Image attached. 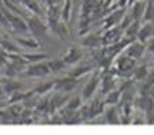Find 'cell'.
Instances as JSON below:
<instances>
[{"mask_svg":"<svg viewBox=\"0 0 154 135\" xmlns=\"http://www.w3.org/2000/svg\"><path fill=\"white\" fill-rule=\"evenodd\" d=\"M26 23H27V28L29 32L33 34L34 37H47V33H49V27L47 24H44L42 22V19H38L37 16H29L26 19Z\"/></svg>","mask_w":154,"mask_h":135,"instance_id":"1","label":"cell"},{"mask_svg":"<svg viewBox=\"0 0 154 135\" xmlns=\"http://www.w3.org/2000/svg\"><path fill=\"white\" fill-rule=\"evenodd\" d=\"M23 74L27 77H32V78H43V77H47L50 74L49 65L46 61H37V63H30L27 64L26 70L23 71Z\"/></svg>","mask_w":154,"mask_h":135,"instance_id":"2","label":"cell"},{"mask_svg":"<svg viewBox=\"0 0 154 135\" xmlns=\"http://www.w3.org/2000/svg\"><path fill=\"white\" fill-rule=\"evenodd\" d=\"M100 78H101V74H100L99 71H96V73L91 71V77L88 78V81L83 87V91H82L83 101H88V100H91L94 97L96 90H97V87L100 84Z\"/></svg>","mask_w":154,"mask_h":135,"instance_id":"3","label":"cell"},{"mask_svg":"<svg viewBox=\"0 0 154 135\" xmlns=\"http://www.w3.org/2000/svg\"><path fill=\"white\" fill-rule=\"evenodd\" d=\"M116 57H117V58L114 60V67L119 74H126L127 76L130 71H133L136 68V61H137V60L128 57V56H126L124 53L121 54V56L117 54Z\"/></svg>","mask_w":154,"mask_h":135,"instance_id":"4","label":"cell"},{"mask_svg":"<svg viewBox=\"0 0 154 135\" xmlns=\"http://www.w3.org/2000/svg\"><path fill=\"white\" fill-rule=\"evenodd\" d=\"M124 36V32L123 28H120L119 26H113L106 28L104 33L101 34V40H103V47L104 46H111V44L119 43Z\"/></svg>","mask_w":154,"mask_h":135,"instance_id":"5","label":"cell"},{"mask_svg":"<svg viewBox=\"0 0 154 135\" xmlns=\"http://www.w3.org/2000/svg\"><path fill=\"white\" fill-rule=\"evenodd\" d=\"M123 53L126 54V56H128V57L134 58V60L141 58L143 54L146 53V43H141V41H138L137 38H136V40L130 41V43L124 47Z\"/></svg>","mask_w":154,"mask_h":135,"instance_id":"6","label":"cell"},{"mask_svg":"<svg viewBox=\"0 0 154 135\" xmlns=\"http://www.w3.org/2000/svg\"><path fill=\"white\" fill-rule=\"evenodd\" d=\"M47 27L51 33H54L57 37L60 38H69V30H67V23L63 19L59 20H47Z\"/></svg>","mask_w":154,"mask_h":135,"instance_id":"7","label":"cell"},{"mask_svg":"<svg viewBox=\"0 0 154 135\" xmlns=\"http://www.w3.org/2000/svg\"><path fill=\"white\" fill-rule=\"evenodd\" d=\"M77 84H79V78H74V77L69 76V77L61 78V80H56L53 90L57 92H70L76 88Z\"/></svg>","mask_w":154,"mask_h":135,"instance_id":"8","label":"cell"},{"mask_svg":"<svg viewBox=\"0 0 154 135\" xmlns=\"http://www.w3.org/2000/svg\"><path fill=\"white\" fill-rule=\"evenodd\" d=\"M5 13H6V17H7V22H9V27H10V28H13L14 32H17V33H26L29 30L26 20H23L20 16L13 14L11 11H7V10H5Z\"/></svg>","mask_w":154,"mask_h":135,"instance_id":"9","label":"cell"},{"mask_svg":"<svg viewBox=\"0 0 154 135\" xmlns=\"http://www.w3.org/2000/svg\"><path fill=\"white\" fill-rule=\"evenodd\" d=\"M24 86H23V82L17 80H13V77H6L2 80V90L5 92L7 97H10L11 94H14L17 91H22Z\"/></svg>","mask_w":154,"mask_h":135,"instance_id":"10","label":"cell"},{"mask_svg":"<svg viewBox=\"0 0 154 135\" xmlns=\"http://www.w3.org/2000/svg\"><path fill=\"white\" fill-rule=\"evenodd\" d=\"M126 11V9L124 7H119L117 6V9L116 10H113L111 13H109L107 16H106L104 19V27L103 28H109V27H113V26H119L121 22V19H123V16L126 14L124 13Z\"/></svg>","mask_w":154,"mask_h":135,"instance_id":"11","label":"cell"},{"mask_svg":"<svg viewBox=\"0 0 154 135\" xmlns=\"http://www.w3.org/2000/svg\"><path fill=\"white\" fill-rule=\"evenodd\" d=\"M100 92L101 94H107L109 91L117 88V82H116V77L113 73H107V74H101L100 78Z\"/></svg>","mask_w":154,"mask_h":135,"instance_id":"12","label":"cell"},{"mask_svg":"<svg viewBox=\"0 0 154 135\" xmlns=\"http://www.w3.org/2000/svg\"><path fill=\"white\" fill-rule=\"evenodd\" d=\"M61 58H63V61H64L67 65L77 64V63L83 58V50L80 49V47H70V49L64 53V56H63Z\"/></svg>","mask_w":154,"mask_h":135,"instance_id":"13","label":"cell"},{"mask_svg":"<svg viewBox=\"0 0 154 135\" xmlns=\"http://www.w3.org/2000/svg\"><path fill=\"white\" fill-rule=\"evenodd\" d=\"M154 37V23L146 22L143 26H140V30L137 33V40L141 43H147L150 38Z\"/></svg>","mask_w":154,"mask_h":135,"instance_id":"14","label":"cell"},{"mask_svg":"<svg viewBox=\"0 0 154 135\" xmlns=\"http://www.w3.org/2000/svg\"><path fill=\"white\" fill-rule=\"evenodd\" d=\"M82 46L83 47H87V49H101V47H103L101 36H100V34H96V33L87 34V36L82 40Z\"/></svg>","mask_w":154,"mask_h":135,"instance_id":"15","label":"cell"},{"mask_svg":"<svg viewBox=\"0 0 154 135\" xmlns=\"http://www.w3.org/2000/svg\"><path fill=\"white\" fill-rule=\"evenodd\" d=\"M104 118H106V122L107 124H120V112L116 105H109V107L104 108Z\"/></svg>","mask_w":154,"mask_h":135,"instance_id":"16","label":"cell"},{"mask_svg":"<svg viewBox=\"0 0 154 135\" xmlns=\"http://www.w3.org/2000/svg\"><path fill=\"white\" fill-rule=\"evenodd\" d=\"M16 44L19 47L27 50L40 49V41L36 37H16Z\"/></svg>","mask_w":154,"mask_h":135,"instance_id":"17","label":"cell"},{"mask_svg":"<svg viewBox=\"0 0 154 135\" xmlns=\"http://www.w3.org/2000/svg\"><path fill=\"white\" fill-rule=\"evenodd\" d=\"M67 100H69V95H66V92L53 95L51 100H49V111H59V110H61V107H64Z\"/></svg>","mask_w":154,"mask_h":135,"instance_id":"18","label":"cell"},{"mask_svg":"<svg viewBox=\"0 0 154 135\" xmlns=\"http://www.w3.org/2000/svg\"><path fill=\"white\" fill-rule=\"evenodd\" d=\"M131 9H130V16H131L133 20H141L143 19V13H144V6H146V2L143 0H137V2H133Z\"/></svg>","mask_w":154,"mask_h":135,"instance_id":"19","label":"cell"},{"mask_svg":"<svg viewBox=\"0 0 154 135\" xmlns=\"http://www.w3.org/2000/svg\"><path fill=\"white\" fill-rule=\"evenodd\" d=\"M141 26V20H133L128 26L124 28V37L130 38V40H136L137 38V33Z\"/></svg>","mask_w":154,"mask_h":135,"instance_id":"20","label":"cell"},{"mask_svg":"<svg viewBox=\"0 0 154 135\" xmlns=\"http://www.w3.org/2000/svg\"><path fill=\"white\" fill-rule=\"evenodd\" d=\"M93 71V65L90 64H86V65H79V67H76V68H73L70 73H69V76L74 77V78H82V77H84L86 74H88V73H91Z\"/></svg>","mask_w":154,"mask_h":135,"instance_id":"21","label":"cell"},{"mask_svg":"<svg viewBox=\"0 0 154 135\" xmlns=\"http://www.w3.org/2000/svg\"><path fill=\"white\" fill-rule=\"evenodd\" d=\"M120 98H121V91L119 88H114V90L107 92V95L104 98V104L106 105H117L120 103Z\"/></svg>","mask_w":154,"mask_h":135,"instance_id":"22","label":"cell"},{"mask_svg":"<svg viewBox=\"0 0 154 135\" xmlns=\"http://www.w3.org/2000/svg\"><path fill=\"white\" fill-rule=\"evenodd\" d=\"M149 65L143 64L136 67V70H133V80L136 81H146L147 76H149Z\"/></svg>","mask_w":154,"mask_h":135,"instance_id":"23","label":"cell"},{"mask_svg":"<svg viewBox=\"0 0 154 135\" xmlns=\"http://www.w3.org/2000/svg\"><path fill=\"white\" fill-rule=\"evenodd\" d=\"M47 65H49L50 73H60V71L66 70L67 64L63 61V58H53L47 61Z\"/></svg>","mask_w":154,"mask_h":135,"instance_id":"24","label":"cell"},{"mask_svg":"<svg viewBox=\"0 0 154 135\" xmlns=\"http://www.w3.org/2000/svg\"><path fill=\"white\" fill-rule=\"evenodd\" d=\"M141 20H144V22H153L154 20V0H147L146 2Z\"/></svg>","mask_w":154,"mask_h":135,"instance_id":"25","label":"cell"},{"mask_svg":"<svg viewBox=\"0 0 154 135\" xmlns=\"http://www.w3.org/2000/svg\"><path fill=\"white\" fill-rule=\"evenodd\" d=\"M82 105H83L82 97H69V100L64 104V108L69 110V111H77V110H80Z\"/></svg>","mask_w":154,"mask_h":135,"instance_id":"26","label":"cell"},{"mask_svg":"<svg viewBox=\"0 0 154 135\" xmlns=\"http://www.w3.org/2000/svg\"><path fill=\"white\" fill-rule=\"evenodd\" d=\"M72 9H73V2L72 0H64L61 4V19L66 23L70 22L72 17Z\"/></svg>","mask_w":154,"mask_h":135,"instance_id":"27","label":"cell"},{"mask_svg":"<svg viewBox=\"0 0 154 135\" xmlns=\"http://www.w3.org/2000/svg\"><path fill=\"white\" fill-rule=\"evenodd\" d=\"M22 56L27 63H37V61H43V60L49 58V54L46 53H24Z\"/></svg>","mask_w":154,"mask_h":135,"instance_id":"28","label":"cell"},{"mask_svg":"<svg viewBox=\"0 0 154 135\" xmlns=\"http://www.w3.org/2000/svg\"><path fill=\"white\" fill-rule=\"evenodd\" d=\"M54 88V81L53 82H43V84H40L38 87H36L33 90L34 94H38V95H43V94H47L50 92V90H53Z\"/></svg>","mask_w":154,"mask_h":135,"instance_id":"29","label":"cell"},{"mask_svg":"<svg viewBox=\"0 0 154 135\" xmlns=\"http://www.w3.org/2000/svg\"><path fill=\"white\" fill-rule=\"evenodd\" d=\"M0 49L5 50L6 53H19L16 44L10 43V41H7V40H0Z\"/></svg>","mask_w":154,"mask_h":135,"instance_id":"30","label":"cell"},{"mask_svg":"<svg viewBox=\"0 0 154 135\" xmlns=\"http://www.w3.org/2000/svg\"><path fill=\"white\" fill-rule=\"evenodd\" d=\"M9 103V97L6 95L5 92H0V108H6Z\"/></svg>","mask_w":154,"mask_h":135,"instance_id":"31","label":"cell"},{"mask_svg":"<svg viewBox=\"0 0 154 135\" xmlns=\"http://www.w3.org/2000/svg\"><path fill=\"white\" fill-rule=\"evenodd\" d=\"M146 82H149V84L154 86V68H151V70L149 71V76H147V78H146Z\"/></svg>","mask_w":154,"mask_h":135,"instance_id":"32","label":"cell"},{"mask_svg":"<svg viewBox=\"0 0 154 135\" xmlns=\"http://www.w3.org/2000/svg\"><path fill=\"white\" fill-rule=\"evenodd\" d=\"M63 2H64V0H49L50 4H57V6H61Z\"/></svg>","mask_w":154,"mask_h":135,"instance_id":"33","label":"cell"},{"mask_svg":"<svg viewBox=\"0 0 154 135\" xmlns=\"http://www.w3.org/2000/svg\"><path fill=\"white\" fill-rule=\"evenodd\" d=\"M128 4V0H119V7H126Z\"/></svg>","mask_w":154,"mask_h":135,"instance_id":"34","label":"cell"}]
</instances>
